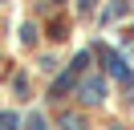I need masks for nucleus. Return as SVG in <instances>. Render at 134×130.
I'll return each mask as SVG.
<instances>
[{
	"label": "nucleus",
	"mask_w": 134,
	"mask_h": 130,
	"mask_svg": "<svg viewBox=\"0 0 134 130\" xmlns=\"http://www.w3.org/2000/svg\"><path fill=\"white\" fill-rule=\"evenodd\" d=\"M85 98L98 102V98H102V81H85Z\"/></svg>",
	"instance_id": "f257e3e1"
}]
</instances>
